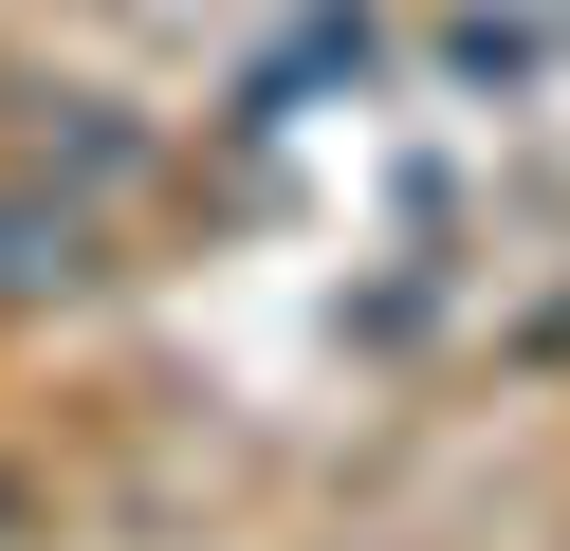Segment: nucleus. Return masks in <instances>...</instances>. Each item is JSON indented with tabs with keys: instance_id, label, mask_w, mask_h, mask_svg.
I'll use <instances>...</instances> for the list:
<instances>
[{
	"instance_id": "obj_1",
	"label": "nucleus",
	"mask_w": 570,
	"mask_h": 551,
	"mask_svg": "<svg viewBox=\"0 0 570 551\" xmlns=\"http://www.w3.org/2000/svg\"><path fill=\"white\" fill-rule=\"evenodd\" d=\"M38 276H75V220H38V203H0V294H38Z\"/></svg>"
}]
</instances>
